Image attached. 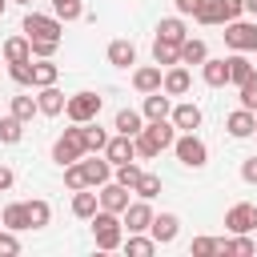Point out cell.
I'll list each match as a JSON object with an SVG mask.
<instances>
[{"label":"cell","instance_id":"1","mask_svg":"<svg viewBox=\"0 0 257 257\" xmlns=\"http://www.w3.org/2000/svg\"><path fill=\"white\" fill-rule=\"evenodd\" d=\"M173 141H177V128H173V120L165 116V120H145V128L133 137V145H137V157H161L165 149H173Z\"/></svg>","mask_w":257,"mask_h":257},{"label":"cell","instance_id":"2","mask_svg":"<svg viewBox=\"0 0 257 257\" xmlns=\"http://www.w3.org/2000/svg\"><path fill=\"white\" fill-rule=\"evenodd\" d=\"M92 241H96V249H120V241H124V225H120V213H108V209H96L92 217Z\"/></svg>","mask_w":257,"mask_h":257},{"label":"cell","instance_id":"3","mask_svg":"<svg viewBox=\"0 0 257 257\" xmlns=\"http://www.w3.org/2000/svg\"><path fill=\"white\" fill-rule=\"evenodd\" d=\"M88 149H84V124H72V128H64L60 137H56V145H52V161L64 169V165H72V161H80Z\"/></svg>","mask_w":257,"mask_h":257},{"label":"cell","instance_id":"4","mask_svg":"<svg viewBox=\"0 0 257 257\" xmlns=\"http://www.w3.org/2000/svg\"><path fill=\"white\" fill-rule=\"evenodd\" d=\"M173 153H177V161H181L185 169H205V165H209V145H205L197 133H181V137L173 141Z\"/></svg>","mask_w":257,"mask_h":257},{"label":"cell","instance_id":"5","mask_svg":"<svg viewBox=\"0 0 257 257\" xmlns=\"http://www.w3.org/2000/svg\"><path fill=\"white\" fill-rule=\"evenodd\" d=\"M64 116L72 120V124H88V120H96L100 116V96L96 92H72L68 96V104H64Z\"/></svg>","mask_w":257,"mask_h":257},{"label":"cell","instance_id":"6","mask_svg":"<svg viewBox=\"0 0 257 257\" xmlns=\"http://www.w3.org/2000/svg\"><path fill=\"white\" fill-rule=\"evenodd\" d=\"M225 44L233 52H257V20H229L225 24Z\"/></svg>","mask_w":257,"mask_h":257},{"label":"cell","instance_id":"7","mask_svg":"<svg viewBox=\"0 0 257 257\" xmlns=\"http://www.w3.org/2000/svg\"><path fill=\"white\" fill-rule=\"evenodd\" d=\"M24 36H28V40H60V36H64V24H60L56 16L28 12V16H24Z\"/></svg>","mask_w":257,"mask_h":257},{"label":"cell","instance_id":"8","mask_svg":"<svg viewBox=\"0 0 257 257\" xmlns=\"http://www.w3.org/2000/svg\"><path fill=\"white\" fill-rule=\"evenodd\" d=\"M120 225L128 229V233H149V225H153V205L149 201H128L124 205V213H120Z\"/></svg>","mask_w":257,"mask_h":257},{"label":"cell","instance_id":"9","mask_svg":"<svg viewBox=\"0 0 257 257\" xmlns=\"http://www.w3.org/2000/svg\"><path fill=\"white\" fill-rule=\"evenodd\" d=\"M80 169H84V181H88V189H100L104 181H112V161L104 157V153H96V157H80Z\"/></svg>","mask_w":257,"mask_h":257},{"label":"cell","instance_id":"10","mask_svg":"<svg viewBox=\"0 0 257 257\" xmlns=\"http://www.w3.org/2000/svg\"><path fill=\"white\" fill-rule=\"evenodd\" d=\"M225 225H229V233H253V229H257V205L237 201V205L225 213Z\"/></svg>","mask_w":257,"mask_h":257},{"label":"cell","instance_id":"11","mask_svg":"<svg viewBox=\"0 0 257 257\" xmlns=\"http://www.w3.org/2000/svg\"><path fill=\"white\" fill-rule=\"evenodd\" d=\"M161 88H165L169 96H185V92L193 88L189 64H169V68H165V76H161Z\"/></svg>","mask_w":257,"mask_h":257},{"label":"cell","instance_id":"12","mask_svg":"<svg viewBox=\"0 0 257 257\" xmlns=\"http://www.w3.org/2000/svg\"><path fill=\"white\" fill-rule=\"evenodd\" d=\"M169 120H173L177 133H197V128H201V108H197L193 100H181V104H173Z\"/></svg>","mask_w":257,"mask_h":257},{"label":"cell","instance_id":"13","mask_svg":"<svg viewBox=\"0 0 257 257\" xmlns=\"http://www.w3.org/2000/svg\"><path fill=\"white\" fill-rule=\"evenodd\" d=\"M169 112H173V96H169L165 88L145 92V104H141V116H145V120H165Z\"/></svg>","mask_w":257,"mask_h":257},{"label":"cell","instance_id":"14","mask_svg":"<svg viewBox=\"0 0 257 257\" xmlns=\"http://www.w3.org/2000/svg\"><path fill=\"white\" fill-rule=\"evenodd\" d=\"M128 193H133V189H124V185H116V181H104L100 193H96V201H100V209H108V213H124Z\"/></svg>","mask_w":257,"mask_h":257},{"label":"cell","instance_id":"15","mask_svg":"<svg viewBox=\"0 0 257 257\" xmlns=\"http://www.w3.org/2000/svg\"><path fill=\"white\" fill-rule=\"evenodd\" d=\"M177 233H181V221H177V213H153V225H149V237L157 241V245H169V241H177Z\"/></svg>","mask_w":257,"mask_h":257},{"label":"cell","instance_id":"16","mask_svg":"<svg viewBox=\"0 0 257 257\" xmlns=\"http://www.w3.org/2000/svg\"><path fill=\"white\" fill-rule=\"evenodd\" d=\"M201 80H205L209 88H225V84H229V60H225V56H217V60L205 56V60H201Z\"/></svg>","mask_w":257,"mask_h":257},{"label":"cell","instance_id":"17","mask_svg":"<svg viewBox=\"0 0 257 257\" xmlns=\"http://www.w3.org/2000/svg\"><path fill=\"white\" fill-rule=\"evenodd\" d=\"M225 128H229V137L245 141V137H253V128H257V112L237 108V112H229V116H225Z\"/></svg>","mask_w":257,"mask_h":257},{"label":"cell","instance_id":"18","mask_svg":"<svg viewBox=\"0 0 257 257\" xmlns=\"http://www.w3.org/2000/svg\"><path fill=\"white\" fill-rule=\"evenodd\" d=\"M104 157H108L112 165H124V161H137V145H133V137H124V133H116V137H108V145H104Z\"/></svg>","mask_w":257,"mask_h":257},{"label":"cell","instance_id":"19","mask_svg":"<svg viewBox=\"0 0 257 257\" xmlns=\"http://www.w3.org/2000/svg\"><path fill=\"white\" fill-rule=\"evenodd\" d=\"M229 60V84H249L253 76H257V64H249V56L245 52H233V56H225Z\"/></svg>","mask_w":257,"mask_h":257},{"label":"cell","instance_id":"20","mask_svg":"<svg viewBox=\"0 0 257 257\" xmlns=\"http://www.w3.org/2000/svg\"><path fill=\"white\" fill-rule=\"evenodd\" d=\"M64 104H68V96H64L56 84L40 88V96H36V108H40V116H60V112H64Z\"/></svg>","mask_w":257,"mask_h":257},{"label":"cell","instance_id":"21","mask_svg":"<svg viewBox=\"0 0 257 257\" xmlns=\"http://www.w3.org/2000/svg\"><path fill=\"white\" fill-rule=\"evenodd\" d=\"M161 76H165L161 64H141V68L133 72V88H137V92H157V88H161Z\"/></svg>","mask_w":257,"mask_h":257},{"label":"cell","instance_id":"22","mask_svg":"<svg viewBox=\"0 0 257 257\" xmlns=\"http://www.w3.org/2000/svg\"><path fill=\"white\" fill-rule=\"evenodd\" d=\"M108 64H112V68L137 64V44H133V40H112V44H108Z\"/></svg>","mask_w":257,"mask_h":257},{"label":"cell","instance_id":"23","mask_svg":"<svg viewBox=\"0 0 257 257\" xmlns=\"http://www.w3.org/2000/svg\"><path fill=\"white\" fill-rule=\"evenodd\" d=\"M0 225H4V229H12V233H24V229H28V209H24V201H12V205H4V213H0Z\"/></svg>","mask_w":257,"mask_h":257},{"label":"cell","instance_id":"24","mask_svg":"<svg viewBox=\"0 0 257 257\" xmlns=\"http://www.w3.org/2000/svg\"><path fill=\"white\" fill-rule=\"evenodd\" d=\"M189 36V28H185V20L181 16H165L161 24H157V40H169V44H181Z\"/></svg>","mask_w":257,"mask_h":257},{"label":"cell","instance_id":"25","mask_svg":"<svg viewBox=\"0 0 257 257\" xmlns=\"http://www.w3.org/2000/svg\"><path fill=\"white\" fill-rule=\"evenodd\" d=\"M0 52H4V64H16V60H32V44H28V36H8Z\"/></svg>","mask_w":257,"mask_h":257},{"label":"cell","instance_id":"26","mask_svg":"<svg viewBox=\"0 0 257 257\" xmlns=\"http://www.w3.org/2000/svg\"><path fill=\"white\" fill-rule=\"evenodd\" d=\"M96 209H100V201H96V193H92V189H76V193H72V217L88 221Z\"/></svg>","mask_w":257,"mask_h":257},{"label":"cell","instance_id":"27","mask_svg":"<svg viewBox=\"0 0 257 257\" xmlns=\"http://www.w3.org/2000/svg\"><path fill=\"white\" fill-rule=\"evenodd\" d=\"M56 76H60V68L52 64V56L32 64V88H48V84H56Z\"/></svg>","mask_w":257,"mask_h":257},{"label":"cell","instance_id":"28","mask_svg":"<svg viewBox=\"0 0 257 257\" xmlns=\"http://www.w3.org/2000/svg\"><path fill=\"white\" fill-rule=\"evenodd\" d=\"M112 128H116V133H124V137H137V133L145 128V116H141L137 108H120V112H116V120H112Z\"/></svg>","mask_w":257,"mask_h":257},{"label":"cell","instance_id":"29","mask_svg":"<svg viewBox=\"0 0 257 257\" xmlns=\"http://www.w3.org/2000/svg\"><path fill=\"white\" fill-rule=\"evenodd\" d=\"M24 209H28V229H44V225L52 221V205H48V201H40V197L24 201Z\"/></svg>","mask_w":257,"mask_h":257},{"label":"cell","instance_id":"30","mask_svg":"<svg viewBox=\"0 0 257 257\" xmlns=\"http://www.w3.org/2000/svg\"><path fill=\"white\" fill-rule=\"evenodd\" d=\"M120 249H124L128 257H153V253H157V241L145 237V233H128V241H120Z\"/></svg>","mask_w":257,"mask_h":257},{"label":"cell","instance_id":"31","mask_svg":"<svg viewBox=\"0 0 257 257\" xmlns=\"http://www.w3.org/2000/svg\"><path fill=\"white\" fill-rule=\"evenodd\" d=\"M153 64H161V68H169V64H181V44L153 40Z\"/></svg>","mask_w":257,"mask_h":257},{"label":"cell","instance_id":"32","mask_svg":"<svg viewBox=\"0 0 257 257\" xmlns=\"http://www.w3.org/2000/svg\"><path fill=\"white\" fill-rule=\"evenodd\" d=\"M205 56H209V48H205L201 36H185L181 40V64H201Z\"/></svg>","mask_w":257,"mask_h":257},{"label":"cell","instance_id":"33","mask_svg":"<svg viewBox=\"0 0 257 257\" xmlns=\"http://www.w3.org/2000/svg\"><path fill=\"white\" fill-rule=\"evenodd\" d=\"M48 4H52V16H56L60 24H72V20L84 16V4H80V0H48Z\"/></svg>","mask_w":257,"mask_h":257},{"label":"cell","instance_id":"34","mask_svg":"<svg viewBox=\"0 0 257 257\" xmlns=\"http://www.w3.org/2000/svg\"><path fill=\"white\" fill-rule=\"evenodd\" d=\"M104 145H108V133H104L96 120H88V124H84V149H88V153H104Z\"/></svg>","mask_w":257,"mask_h":257},{"label":"cell","instance_id":"35","mask_svg":"<svg viewBox=\"0 0 257 257\" xmlns=\"http://www.w3.org/2000/svg\"><path fill=\"white\" fill-rule=\"evenodd\" d=\"M141 173H145V169H141L137 161H124V165H112V181H116V185H124V189H133Z\"/></svg>","mask_w":257,"mask_h":257},{"label":"cell","instance_id":"36","mask_svg":"<svg viewBox=\"0 0 257 257\" xmlns=\"http://www.w3.org/2000/svg\"><path fill=\"white\" fill-rule=\"evenodd\" d=\"M133 193H137L141 201H153V197L161 193V177H157V173H141L137 185H133Z\"/></svg>","mask_w":257,"mask_h":257},{"label":"cell","instance_id":"37","mask_svg":"<svg viewBox=\"0 0 257 257\" xmlns=\"http://www.w3.org/2000/svg\"><path fill=\"white\" fill-rule=\"evenodd\" d=\"M221 253H241V257H249V253H257V241H253L249 233H237L233 241H221Z\"/></svg>","mask_w":257,"mask_h":257},{"label":"cell","instance_id":"38","mask_svg":"<svg viewBox=\"0 0 257 257\" xmlns=\"http://www.w3.org/2000/svg\"><path fill=\"white\" fill-rule=\"evenodd\" d=\"M20 137H24V120H16L12 112L0 116V141H4V145H16Z\"/></svg>","mask_w":257,"mask_h":257},{"label":"cell","instance_id":"39","mask_svg":"<svg viewBox=\"0 0 257 257\" xmlns=\"http://www.w3.org/2000/svg\"><path fill=\"white\" fill-rule=\"evenodd\" d=\"M36 112H40V108H36V96H12V116H16V120L28 124Z\"/></svg>","mask_w":257,"mask_h":257},{"label":"cell","instance_id":"40","mask_svg":"<svg viewBox=\"0 0 257 257\" xmlns=\"http://www.w3.org/2000/svg\"><path fill=\"white\" fill-rule=\"evenodd\" d=\"M197 24H225V16H221V4L217 0H205L201 8H197V16H193Z\"/></svg>","mask_w":257,"mask_h":257},{"label":"cell","instance_id":"41","mask_svg":"<svg viewBox=\"0 0 257 257\" xmlns=\"http://www.w3.org/2000/svg\"><path fill=\"white\" fill-rule=\"evenodd\" d=\"M189 253H193V257H213V253H221V241H217V237H193Z\"/></svg>","mask_w":257,"mask_h":257},{"label":"cell","instance_id":"42","mask_svg":"<svg viewBox=\"0 0 257 257\" xmlns=\"http://www.w3.org/2000/svg\"><path fill=\"white\" fill-rule=\"evenodd\" d=\"M8 76H12L20 88H28V84H32V60H16V64H8Z\"/></svg>","mask_w":257,"mask_h":257},{"label":"cell","instance_id":"43","mask_svg":"<svg viewBox=\"0 0 257 257\" xmlns=\"http://www.w3.org/2000/svg\"><path fill=\"white\" fill-rule=\"evenodd\" d=\"M64 185L76 193V189H88V181H84V169H80V161H72V165H64Z\"/></svg>","mask_w":257,"mask_h":257},{"label":"cell","instance_id":"44","mask_svg":"<svg viewBox=\"0 0 257 257\" xmlns=\"http://www.w3.org/2000/svg\"><path fill=\"white\" fill-rule=\"evenodd\" d=\"M241 108H249V112H257V76L249 80V84H241Z\"/></svg>","mask_w":257,"mask_h":257},{"label":"cell","instance_id":"45","mask_svg":"<svg viewBox=\"0 0 257 257\" xmlns=\"http://www.w3.org/2000/svg\"><path fill=\"white\" fill-rule=\"evenodd\" d=\"M28 44H32V56H36V60L56 56V48H60V40H28Z\"/></svg>","mask_w":257,"mask_h":257},{"label":"cell","instance_id":"46","mask_svg":"<svg viewBox=\"0 0 257 257\" xmlns=\"http://www.w3.org/2000/svg\"><path fill=\"white\" fill-rule=\"evenodd\" d=\"M12 253H20V241L12 229H0V257H12Z\"/></svg>","mask_w":257,"mask_h":257},{"label":"cell","instance_id":"47","mask_svg":"<svg viewBox=\"0 0 257 257\" xmlns=\"http://www.w3.org/2000/svg\"><path fill=\"white\" fill-rule=\"evenodd\" d=\"M241 181H245V185H257V153L241 161Z\"/></svg>","mask_w":257,"mask_h":257},{"label":"cell","instance_id":"48","mask_svg":"<svg viewBox=\"0 0 257 257\" xmlns=\"http://www.w3.org/2000/svg\"><path fill=\"white\" fill-rule=\"evenodd\" d=\"M217 4H221V16H225V24H229V20H237V16L245 12V8H241V0H217Z\"/></svg>","mask_w":257,"mask_h":257},{"label":"cell","instance_id":"49","mask_svg":"<svg viewBox=\"0 0 257 257\" xmlns=\"http://www.w3.org/2000/svg\"><path fill=\"white\" fill-rule=\"evenodd\" d=\"M173 4H177V16H197V8L205 0H173Z\"/></svg>","mask_w":257,"mask_h":257},{"label":"cell","instance_id":"50","mask_svg":"<svg viewBox=\"0 0 257 257\" xmlns=\"http://www.w3.org/2000/svg\"><path fill=\"white\" fill-rule=\"evenodd\" d=\"M12 185H16V173H12L8 165H0V193H8Z\"/></svg>","mask_w":257,"mask_h":257},{"label":"cell","instance_id":"51","mask_svg":"<svg viewBox=\"0 0 257 257\" xmlns=\"http://www.w3.org/2000/svg\"><path fill=\"white\" fill-rule=\"evenodd\" d=\"M241 8H245V12L253 16V20H257V0H241Z\"/></svg>","mask_w":257,"mask_h":257},{"label":"cell","instance_id":"52","mask_svg":"<svg viewBox=\"0 0 257 257\" xmlns=\"http://www.w3.org/2000/svg\"><path fill=\"white\" fill-rule=\"evenodd\" d=\"M4 8H8V0H0V16H4Z\"/></svg>","mask_w":257,"mask_h":257},{"label":"cell","instance_id":"53","mask_svg":"<svg viewBox=\"0 0 257 257\" xmlns=\"http://www.w3.org/2000/svg\"><path fill=\"white\" fill-rule=\"evenodd\" d=\"M16 4H32V0H16Z\"/></svg>","mask_w":257,"mask_h":257},{"label":"cell","instance_id":"54","mask_svg":"<svg viewBox=\"0 0 257 257\" xmlns=\"http://www.w3.org/2000/svg\"><path fill=\"white\" fill-rule=\"evenodd\" d=\"M253 137H257V128H253Z\"/></svg>","mask_w":257,"mask_h":257}]
</instances>
